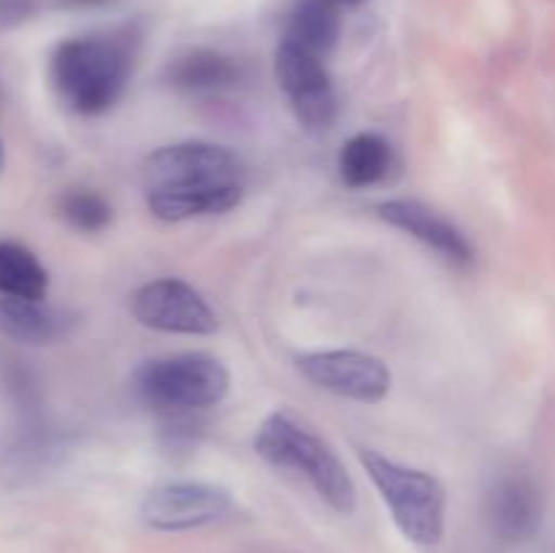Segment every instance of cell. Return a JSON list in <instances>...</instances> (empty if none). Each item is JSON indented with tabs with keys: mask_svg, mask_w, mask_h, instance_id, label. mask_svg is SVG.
Returning <instances> with one entry per match:
<instances>
[{
	"mask_svg": "<svg viewBox=\"0 0 555 553\" xmlns=\"http://www.w3.org/2000/svg\"><path fill=\"white\" fill-rule=\"evenodd\" d=\"M358 459L383 502L388 504L401 535L415 545H439L444 537V510H448V493L439 477L399 464L372 448H358Z\"/></svg>",
	"mask_w": 555,
	"mask_h": 553,
	"instance_id": "4",
	"label": "cell"
},
{
	"mask_svg": "<svg viewBox=\"0 0 555 553\" xmlns=\"http://www.w3.org/2000/svg\"><path fill=\"white\" fill-rule=\"evenodd\" d=\"M255 453L276 470H291L307 477L314 491L341 515L358 504V488L336 450L293 412L276 410L260 423L255 434Z\"/></svg>",
	"mask_w": 555,
	"mask_h": 553,
	"instance_id": "2",
	"label": "cell"
},
{
	"mask_svg": "<svg viewBox=\"0 0 555 553\" xmlns=\"http://www.w3.org/2000/svg\"><path fill=\"white\" fill-rule=\"evenodd\" d=\"M274 70L293 112L307 128L325 130L336 123L339 101H336L334 81H331L323 57L304 52L291 41H280L274 54Z\"/></svg>",
	"mask_w": 555,
	"mask_h": 553,
	"instance_id": "7",
	"label": "cell"
},
{
	"mask_svg": "<svg viewBox=\"0 0 555 553\" xmlns=\"http://www.w3.org/2000/svg\"><path fill=\"white\" fill-rule=\"evenodd\" d=\"M341 36V16L331 0H304L293 9L282 41L296 43L298 49L318 57H328Z\"/></svg>",
	"mask_w": 555,
	"mask_h": 553,
	"instance_id": "15",
	"label": "cell"
},
{
	"mask_svg": "<svg viewBox=\"0 0 555 553\" xmlns=\"http://www.w3.org/2000/svg\"><path fill=\"white\" fill-rule=\"evenodd\" d=\"M133 65L135 38L128 33L70 38L52 54V85L70 112L98 117L122 101Z\"/></svg>",
	"mask_w": 555,
	"mask_h": 553,
	"instance_id": "1",
	"label": "cell"
},
{
	"mask_svg": "<svg viewBox=\"0 0 555 553\" xmlns=\"http://www.w3.org/2000/svg\"><path fill=\"white\" fill-rule=\"evenodd\" d=\"M133 390L157 415H195L225 399L231 372L209 352H177L141 363L133 374Z\"/></svg>",
	"mask_w": 555,
	"mask_h": 553,
	"instance_id": "3",
	"label": "cell"
},
{
	"mask_svg": "<svg viewBox=\"0 0 555 553\" xmlns=\"http://www.w3.org/2000/svg\"><path fill=\"white\" fill-rule=\"evenodd\" d=\"M377 211L388 226L410 233L412 239L426 244L428 249H434V253H437L439 258L448 260V263L472 266V260H475V247H472L469 239L464 236V231L455 228L450 220H444V217L437 215L434 209H428L421 201H385V204H379Z\"/></svg>",
	"mask_w": 555,
	"mask_h": 553,
	"instance_id": "11",
	"label": "cell"
},
{
	"mask_svg": "<svg viewBox=\"0 0 555 553\" xmlns=\"http://www.w3.org/2000/svg\"><path fill=\"white\" fill-rule=\"evenodd\" d=\"M238 63L215 49H193L168 65V81L184 95L211 98L236 87Z\"/></svg>",
	"mask_w": 555,
	"mask_h": 553,
	"instance_id": "14",
	"label": "cell"
},
{
	"mask_svg": "<svg viewBox=\"0 0 555 553\" xmlns=\"http://www.w3.org/2000/svg\"><path fill=\"white\" fill-rule=\"evenodd\" d=\"M70 3H76V5H90V3H103V0H70Z\"/></svg>",
	"mask_w": 555,
	"mask_h": 553,
	"instance_id": "22",
	"label": "cell"
},
{
	"mask_svg": "<svg viewBox=\"0 0 555 553\" xmlns=\"http://www.w3.org/2000/svg\"><path fill=\"white\" fill-rule=\"evenodd\" d=\"M5 166V146H3V139H0V171H3Z\"/></svg>",
	"mask_w": 555,
	"mask_h": 553,
	"instance_id": "21",
	"label": "cell"
},
{
	"mask_svg": "<svg viewBox=\"0 0 555 553\" xmlns=\"http://www.w3.org/2000/svg\"><path fill=\"white\" fill-rule=\"evenodd\" d=\"M38 9V0H0V30L22 25Z\"/></svg>",
	"mask_w": 555,
	"mask_h": 553,
	"instance_id": "19",
	"label": "cell"
},
{
	"mask_svg": "<svg viewBox=\"0 0 555 553\" xmlns=\"http://www.w3.org/2000/svg\"><path fill=\"white\" fill-rule=\"evenodd\" d=\"M146 193L168 188H198V184H244V166L236 152L211 141H179L146 157Z\"/></svg>",
	"mask_w": 555,
	"mask_h": 553,
	"instance_id": "5",
	"label": "cell"
},
{
	"mask_svg": "<svg viewBox=\"0 0 555 553\" xmlns=\"http://www.w3.org/2000/svg\"><path fill=\"white\" fill-rule=\"evenodd\" d=\"M79 325V314L47 298L0 296V334L20 345H57Z\"/></svg>",
	"mask_w": 555,
	"mask_h": 553,
	"instance_id": "12",
	"label": "cell"
},
{
	"mask_svg": "<svg viewBox=\"0 0 555 553\" xmlns=\"http://www.w3.org/2000/svg\"><path fill=\"white\" fill-rule=\"evenodd\" d=\"M244 198V184H198V188L150 190L146 206L163 222H184L193 217L225 215Z\"/></svg>",
	"mask_w": 555,
	"mask_h": 553,
	"instance_id": "13",
	"label": "cell"
},
{
	"mask_svg": "<svg viewBox=\"0 0 555 553\" xmlns=\"http://www.w3.org/2000/svg\"><path fill=\"white\" fill-rule=\"evenodd\" d=\"M298 369L318 388L363 404L383 401L393 383L388 363L361 350L304 352L298 356Z\"/></svg>",
	"mask_w": 555,
	"mask_h": 553,
	"instance_id": "8",
	"label": "cell"
},
{
	"mask_svg": "<svg viewBox=\"0 0 555 553\" xmlns=\"http://www.w3.org/2000/svg\"><path fill=\"white\" fill-rule=\"evenodd\" d=\"M542 493L526 475H502L486 497V520L499 542L518 545L542 526Z\"/></svg>",
	"mask_w": 555,
	"mask_h": 553,
	"instance_id": "10",
	"label": "cell"
},
{
	"mask_svg": "<svg viewBox=\"0 0 555 553\" xmlns=\"http://www.w3.org/2000/svg\"><path fill=\"white\" fill-rule=\"evenodd\" d=\"M57 211L74 231L81 233H101L112 226V204L95 190L76 188L60 195Z\"/></svg>",
	"mask_w": 555,
	"mask_h": 553,
	"instance_id": "18",
	"label": "cell"
},
{
	"mask_svg": "<svg viewBox=\"0 0 555 553\" xmlns=\"http://www.w3.org/2000/svg\"><path fill=\"white\" fill-rule=\"evenodd\" d=\"M233 513V497L215 483H166L141 499L139 515L155 531H190L217 524Z\"/></svg>",
	"mask_w": 555,
	"mask_h": 553,
	"instance_id": "6",
	"label": "cell"
},
{
	"mask_svg": "<svg viewBox=\"0 0 555 553\" xmlns=\"http://www.w3.org/2000/svg\"><path fill=\"white\" fill-rule=\"evenodd\" d=\"M390 171V144L377 133H358L341 146L339 177L347 188H372Z\"/></svg>",
	"mask_w": 555,
	"mask_h": 553,
	"instance_id": "16",
	"label": "cell"
},
{
	"mask_svg": "<svg viewBox=\"0 0 555 553\" xmlns=\"http://www.w3.org/2000/svg\"><path fill=\"white\" fill-rule=\"evenodd\" d=\"M331 3H345V5H358V3H366V0H331Z\"/></svg>",
	"mask_w": 555,
	"mask_h": 553,
	"instance_id": "20",
	"label": "cell"
},
{
	"mask_svg": "<svg viewBox=\"0 0 555 553\" xmlns=\"http://www.w3.org/2000/svg\"><path fill=\"white\" fill-rule=\"evenodd\" d=\"M49 271L25 244L0 242V296L47 298Z\"/></svg>",
	"mask_w": 555,
	"mask_h": 553,
	"instance_id": "17",
	"label": "cell"
},
{
	"mask_svg": "<svg viewBox=\"0 0 555 553\" xmlns=\"http://www.w3.org/2000/svg\"><path fill=\"white\" fill-rule=\"evenodd\" d=\"M130 309L141 325L163 334L209 336L217 331V312L211 304L193 285L173 276L141 285Z\"/></svg>",
	"mask_w": 555,
	"mask_h": 553,
	"instance_id": "9",
	"label": "cell"
}]
</instances>
